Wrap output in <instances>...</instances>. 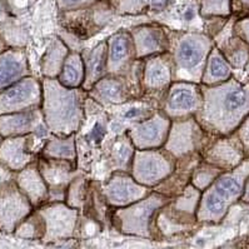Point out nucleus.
<instances>
[{"instance_id": "f257e3e1", "label": "nucleus", "mask_w": 249, "mask_h": 249, "mask_svg": "<svg viewBox=\"0 0 249 249\" xmlns=\"http://www.w3.org/2000/svg\"><path fill=\"white\" fill-rule=\"evenodd\" d=\"M203 106L196 114V122L212 137H227L238 129L249 115V80L231 79L222 84H200Z\"/></svg>"}, {"instance_id": "f03ea898", "label": "nucleus", "mask_w": 249, "mask_h": 249, "mask_svg": "<svg viewBox=\"0 0 249 249\" xmlns=\"http://www.w3.org/2000/svg\"><path fill=\"white\" fill-rule=\"evenodd\" d=\"M41 87L43 102L40 109L49 133L56 137L76 134L84 122L88 93L82 88H65L58 80L50 78H45Z\"/></svg>"}, {"instance_id": "7ed1b4c3", "label": "nucleus", "mask_w": 249, "mask_h": 249, "mask_svg": "<svg viewBox=\"0 0 249 249\" xmlns=\"http://www.w3.org/2000/svg\"><path fill=\"white\" fill-rule=\"evenodd\" d=\"M249 177V158L237 168L223 172L204 192H202L196 217L198 223H220L234 203L239 202Z\"/></svg>"}, {"instance_id": "20e7f679", "label": "nucleus", "mask_w": 249, "mask_h": 249, "mask_svg": "<svg viewBox=\"0 0 249 249\" xmlns=\"http://www.w3.org/2000/svg\"><path fill=\"white\" fill-rule=\"evenodd\" d=\"M169 36L174 82L200 84L205 63L214 47L213 39L203 32L169 30Z\"/></svg>"}, {"instance_id": "39448f33", "label": "nucleus", "mask_w": 249, "mask_h": 249, "mask_svg": "<svg viewBox=\"0 0 249 249\" xmlns=\"http://www.w3.org/2000/svg\"><path fill=\"white\" fill-rule=\"evenodd\" d=\"M170 200V198L153 191L139 202L124 208H117L111 217L113 223L120 231L126 234L150 238L157 213Z\"/></svg>"}, {"instance_id": "423d86ee", "label": "nucleus", "mask_w": 249, "mask_h": 249, "mask_svg": "<svg viewBox=\"0 0 249 249\" xmlns=\"http://www.w3.org/2000/svg\"><path fill=\"white\" fill-rule=\"evenodd\" d=\"M177 159L164 148L159 149H135L130 174L137 183L149 189L156 188L176 169Z\"/></svg>"}, {"instance_id": "0eeeda50", "label": "nucleus", "mask_w": 249, "mask_h": 249, "mask_svg": "<svg viewBox=\"0 0 249 249\" xmlns=\"http://www.w3.org/2000/svg\"><path fill=\"white\" fill-rule=\"evenodd\" d=\"M212 138L213 137L199 125L196 117L172 120L169 134L163 148L173 158L179 159L194 153L202 154Z\"/></svg>"}, {"instance_id": "6e6552de", "label": "nucleus", "mask_w": 249, "mask_h": 249, "mask_svg": "<svg viewBox=\"0 0 249 249\" xmlns=\"http://www.w3.org/2000/svg\"><path fill=\"white\" fill-rule=\"evenodd\" d=\"M62 27L79 39H89L98 34L115 14L107 0H99L94 5L73 12L59 13Z\"/></svg>"}, {"instance_id": "1a4fd4ad", "label": "nucleus", "mask_w": 249, "mask_h": 249, "mask_svg": "<svg viewBox=\"0 0 249 249\" xmlns=\"http://www.w3.org/2000/svg\"><path fill=\"white\" fill-rule=\"evenodd\" d=\"M173 82V62L169 52L143 59L142 93L148 102H157L160 107L161 100Z\"/></svg>"}, {"instance_id": "9d476101", "label": "nucleus", "mask_w": 249, "mask_h": 249, "mask_svg": "<svg viewBox=\"0 0 249 249\" xmlns=\"http://www.w3.org/2000/svg\"><path fill=\"white\" fill-rule=\"evenodd\" d=\"M203 106L200 84L189 82H173L161 100L159 110L170 120L196 117Z\"/></svg>"}, {"instance_id": "9b49d317", "label": "nucleus", "mask_w": 249, "mask_h": 249, "mask_svg": "<svg viewBox=\"0 0 249 249\" xmlns=\"http://www.w3.org/2000/svg\"><path fill=\"white\" fill-rule=\"evenodd\" d=\"M41 82L29 75L0 91V115L23 113L41 108Z\"/></svg>"}, {"instance_id": "f8f14e48", "label": "nucleus", "mask_w": 249, "mask_h": 249, "mask_svg": "<svg viewBox=\"0 0 249 249\" xmlns=\"http://www.w3.org/2000/svg\"><path fill=\"white\" fill-rule=\"evenodd\" d=\"M45 224L43 240L53 243L58 240L71 239L78 229V209L65 203H48L38 209Z\"/></svg>"}, {"instance_id": "ddd939ff", "label": "nucleus", "mask_w": 249, "mask_h": 249, "mask_svg": "<svg viewBox=\"0 0 249 249\" xmlns=\"http://www.w3.org/2000/svg\"><path fill=\"white\" fill-rule=\"evenodd\" d=\"M36 209L14 182L0 189V231L12 234Z\"/></svg>"}, {"instance_id": "4468645a", "label": "nucleus", "mask_w": 249, "mask_h": 249, "mask_svg": "<svg viewBox=\"0 0 249 249\" xmlns=\"http://www.w3.org/2000/svg\"><path fill=\"white\" fill-rule=\"evenodd\" d=\"M172 120L161 110H157L148 119L133 124L126 135L135 149H159L164 147Z\"/></svg>"}, {"instance_id": "2eb2a0df", "label": "nucleus", "mask_w": 249, "mask_h": 249, "mask_svg": "<svg viewBox=\"0 0 249 249\" xmlns=\"http://www.w3.org/2000/svg\"><path fill=\"white\" fill-rule=\"evenodd\" d=\"M150 193V189L134 180L128 172H113L103 185V196L107 204L124 208L137 203Z\"/></svg>"}, {"instance_id": "dca6fc26", "label": "nucleus", "mask_w": 249, "mask_h": 249, "mask_svg": "<svg viewBox=\"0 0 249 249\" xmlns=\"http://www.w3.org/2000/svg\"><path fill=\"white\" fill-rule=\"evenodd\" d=\"M200 156L203 161L223 172L234 169L247 159L243 147L234 133L227 137H213Z\"/></svg>"}, {"instance_id": "f3484780", "label": "nucleus", "mask_w": 249, "mask_h": 249, "mask_svg": "<svg viewBox=\"0 0 249 249\" xmlns=\"http://www.w3.org/2000/svg\"><path fill=\"white\" fill-rule=\"evenodd\" d=\"M129 33L134 41L137 60L169 52V30L160 24H141L132 28Z\"/></svg>"}, {"instance_id": "a211bd4d", "label": "nucleus", "mask_w": 249, "mask_h": 249, "mask_svg": "<svg viewBox=\"0 0 249 249\" xmlns=\"http://www.w3.org/2000/svg\"><path fill=\"white\" fill-rule=\"evenodd\" d=\"M49 133L44 123L41 109L0 115V137H24L36 135V138H45Z\"/></svg>"}, {"instance_id": "6ab92c4d", "label": "nucleus", "mask_w": 249, "mask_h": 249, "mask_svg": "<svg viewBox=\"0 0 249 249\" xmlns=\"http://www.w3.org/2000/svg\"><path fill=\"white\" fill-rule=\"evenodd\" d=\"M88 98L102 107L123 106L135 99L132 85L126 76L106 75L89 89Z\"/></svg>"}, {"instance_id": "aec40b11", "label": "nucleus", "mask_w": 249, "mask_h": 249, "mask_svg": "<svg viewBox=\"0 0 249 249\" xmlns=\"http://www.w3.org/2000/svg\"><path fill=\"white\" fill-rule=\"evenodd\" d=\"M108 74L126 76L137 60L134 41L129 30H119L107 39Z\"/></svg>"}, {"instance_id": "412c9836", "label": "nucleus", "mask_w": 249, "mask_h": 249, "mask_svg": "<svg viewBox=\"0 0 249 249\" xmlns=\"http://www.w3.org/2000/svg\"><path fill=\"white\" fill-rule=\"evenodd\" d=\"M36 138V135L3 138L0 142V163L14 173H18L36 161L38 156L33 148V141Z\"/></svg>"}, {"instance_id": "4be33fe9", "label": "nucleus", "mask_w": 249, "mask_h": 249, "mask_svg": "<svg viewBox=\"0 0 249 249\" xmlns=\"http://www.w3.org/2000/svg\"><path fill=\"white\" fill-rule=\"evenodd\" d=\"M235 18L229 17L227 24L223 29L213 38L214 47L219 50L226 58L233 71H244L249 62V45L238 36H235L234 29Z\"/></svg>"}, {"instance_id": "5701e85b", "label": "nucleus", "mask_w": 249, "mask_h": 249, "mask_svg": "<svg viewBox=\"0 0 249 249\" xmlns=\"http://www.w3.org/2000/svg\"><path fill=\"white\" fill-rule=\"evenodd\" d=\"M15 184L34 209H39L49 202V188L39 172L36 161L15 173Z\"/></svg>"}, {"instance_id": "b1692460", "label": "nucleus", "mask_w": 249, "mask_h": 249, "mask_svg": "<svg viewBox=\"0 0 249 249\" xmlns=\"http://www.w3.org/2000/svg\"><path fill=\"white\" fill-rule=\"evenodd\" d=\"M29 75L30 68L25 50L8 48L0 53V91Z\"/></svg>"}, {"instance_id": "393cba45", "label": "nucleus", "mask_w": 249, "mask_h": 249, "mask_svg": "<svg viewBox=\"0 0 249 249\" xmlns=\"http://www.w3.org/2000/svg\"><path fill=\"white\" fill-rule=\"evenodd\" d=\"M85 68V79L82 89L88 91L97 82L108 75V49L107 41H99L88 53H82Z\"/></svg>"}, {"instance_id": "a878e982", "label": "nucleus", "mask_w": 249, "mask_h": 249, "mask_svg": "<svg viewBox=\"0 0 249 249\" xmlns=\"http://www.w3.org/2000/svg\"><path fill=\"white\" fill-rule=\"evenodd\" d=\"M231 76H233V68L229 65L219 50L213 47L205 63L200 84L205 87H213L227 82Z\"/></svg>"}, {"instance_id": "bb28decb", "label": "nucleus", "mask_w": 249, "mask_h": 249, "mask_svg": "<svg viewBox=\"0 0 249 249\" xmlns=\"http://www.w3.org/2000/svg\"><path fill=\"white\" fill-rule=\"evenodd\" d=\"M69 53L71 50L65 44V41H63L60 38L53 39L41 58L40 68L43 75L50 79H56L62 71L65 58Z\"/></svg>"}, {"instance_id": "cd10ccee", "label": "nucleus", "mask_w": 249, "mask_h": 249, "mask_svg": "<svg viewBox=\"0 0 249 249\" xmlns=\"http://www.w3.org/2000/svg\"><path fill=\"white\" fill-rule=\"evenodd\" d=\"M85 68L80 52H71L65 58L58 80L63 87L69 89H79L84 84Z\"/></svg>"}, {"instance_id": "c85d7f7f", "label": "nucleus", "mask_w": 249, "mask_h": 249, "mask_svg": "<svg viewBox=\"0 0 249 249\" xmlns=\"http://www.w3.org/2000/svg\"><path fill=\"white\" fill-rule=\"evenodd\" d=\"M76 134L53 137L45 142L40 156L47 159H58L76 163Z\"/></svg>"}, {"instance_id": "c756f323", "label": "nucleus", "mask_w": 249, "mask_h": 249, "mask_svg": "<svg viewBox=\"0 0 249 249\" xmlns=\"http://www.w3.org/2000/svg\"><path fill=\"white\" fill-rule=\"evenodd\" d=\"M135 148L126 134L119 135L110 150V160L117 172H128L132 167Z\"/></svg>"}, {"instance_id": "7c9ffc66", "label": "nucleus", "mask_w": 249, "mask_h": 249, "mask_svg": "<svg viewBox=\"0 0 249 249\" xmlns=\"http://www.w3.org/2000/svg\"><path fill=\"white\" fill-rule=\"evenodd\" d=\"M14 234L24 239H43L45 235V224L39 212H33L17 228Z\"/></svg>"}, {"instance_id": "2f4dec72", "label": "nucleus", "mask_w": 249, "mask_h": 249, "mask_svg": "<svg viewBox=\"0 0 249 249\" xmlns=\"http://www.w3.org/2000/svg\"><path fill=\"white\" fill-rule=\"evenodd\" d=\"M222 173L223 170H220L219 168L208 164L202 159V161L193 170V174L191 177V184L198 191L204 192Z\"/></svg>"}, {"instance_id": "473e14b6", "label": "nucleus", "mask_w": 249, "mask_h": 249, "mask_svg": "<svg viewBox=\"0 0 249 249\" xmlns=\"http://www.w3.org/2000/svg\"><path fill=\"white\" fill-rule=\"evenodd\" d=\"M179 23L184 25V32H199L196 30V20H203L199 12V0H184L178 6Z\"/></svg>"}, {"instance_id": "72a5a7b5", "label": "nucleus", "mask_w": 249, "mask_h": 249, "mask_svg": "<svg viewBox=\"0 0 249 249\" xmlns=\"http://www.w3.org/2000/svg\"><path fill=\"white\" fill-rule=\"evenodd\" d=\"M88 199V188L85 179L82 176H76L68 185L65 204L71 208L78 209L87 203Z\"/></svg>"}, {"instance_id": "f704fd0d", "label": "nucleus", "mask_w": 249, "mask_h": 249, "mask_svg": "<svg viewBox=\"0 0 249 249\" xmlns=\"http://www.w3.org/2000/svg\"><path fill=\"white\" fill-rule=\"evenodd\" d=\"M233 0H199V12L202 18H229L231 15Z\"/></svg>"}, {"instance_id": "c9c22d12", "label": "nucleus", "mask_w": 249, "mask_h": 249, "mask_svg": "<svg viewBox=\"0 0 249 249\" xmlns=\"http://www.w3.org/2000/svg\"><path fill=\"white\" fill-rule=\"evenodd\" d=\"M110 4L115 14L139 15L148 12L147 0H113Z\"/></svg>"}, {"instance_id": "e433bc0d", "label": "nucleus", "mask_w": 249, "mask_h": 249, "mask_svg": "<svg viewBox=\"0 0 249 249\" xmlns=\"http://www.w3.org/2000/svg\"><path fill=\"white\" fill-rule=\"evenodd\" d=\"M38 0H4L12 17H21L27 14Z\"/></svg>"}, {"instance_id": "4c0bfd02", "label": "nucleus", "mask_w": 249, "mask_h": 249, "mask_svg": "<svg viewBox=\"0 0 249 249\" xmlns=\"http://www.w3.org/2000/svg\"><path fill=\"white\" fill-rule=\"evenodd\" d=\"M99 0H56L59 13L73 12V10L84 9L88 6L94 5Z\"/></svg>"}, {"instance_id": "58836bf2", "label": "nucleus", "mask_w": 249, "mask_h": 249, "mask_svg": "<svg viewBox=\"0 0 249 249\" xmlns=\"http://www.w3.org/2000/svg\"><path fill=\"white\" fill-rule=\"evenodd\" d=\"M107 134V124L103 120H98L93 125L89 133L85 135V142L91 144H99L106 138Z\"/></svg>"}, {"instance_id": "ea45409f", "label": "nucleus", "mask_w": 249, "mask_h": 249, "mask_svg": "<svg viewBox=\"0 0 249 249\" xmlns=\"http://www.w3.org/2000/svg\"><path fill=\"white\" fill-rule=\"evenodd\" d=\"M234 134L239 139L240 144H242V147L244 149V153H246V157L249 158V115L238 126V129L235 130Z\"/></svg>"}, {"instance_id": "a19ab883", "label": "nucleus", "mask_w": 249, "mask_h": 249, "mask_svg": "<svg viewBox=\"0 0 249 249\" xmlns=\"http://www.w3.org/2000/svg\"><path fill=\"white\" fill-rule=\"evenodd\" d=\"M233 29H234L235 36H239L249 45V14L240 17V18H235Z\"/></svg>"}, {"instance_id": "79ce46f5", "label": "nucleus", "mask_w": 249, "mask_h": 249, "mask_svg": "<svg viewBox=\"0 0 249 249\" xmlns=\"http://www.w3.org/2000/svg\"><path fill=\"white\" fill-rule=\"evenodd\" d=\"M148 10L154 14H161L170 9L176 0H147Z\"/></svg>"}, {"instance_id": "37998d69", "label": "nucleus", "mask_w": 249, "mask_h": 249, "mask_svg": "<svg viewBox=\"0 0 249 249\" xmlns=\"http://www.w3.org/2000/svg\"><path fill=\"white\" fill-rule=\"evenodd\" d=\"M78 248H79L78 240L71 238V239L58 240V242H53V243H48L47 248L45 249H78Z\"/></svg>"}, {"instance_id": "c03bdc74", "label": "nucleus", "mask_w": 249, "mask_h": 249, "mask_svg": "<svg viewBox=\"0 0 249 249\" xmlns=\"http://www.w3.org/2000/svg\"><path fill=\"white\" fill-rule=\"evenodd\" d=\"M14 180H15L14 172H12V170L8 169L5 165H3L1 163H0V189H1L4 185L8 184V183L14 182Z\"/></svg>"}, {"instance_id": "a18cd8bd", "label": "nucleus", "mask_w": 249, "mask_h": 249, "mask_svg": "<svg viewBox=\"0 0 249 249\" xmlns=\"http://www.w3.org/2000/svg\"><path fill=\"white\" fill-rule=\"evenodd\" d=\"M231 12H249V0H233Z\"/></svg>"}, {"instance_id": "49530a36", "label": "nucleus", "mask_w": 249, "mask_h": 249, "mask_svg": "<svg viewBox=\"0 0 249 249\" xmlns=\"http://www.w3.org/2000/svg\"><path fill=\"white\" fill-rule=\"evenodd\" d=\"M13 17L10 15L9 10L6 8L5 3H4V0H0V24L3 25L5 21H8L9 19H12Z\"/></svg>"}, {"instance_id": "de8ad7c7", "label": "nucleus", "mask_w": 249, "mask_h": 249, "mask_svg": "<svg viewBox=\"0 0 249 249\" xmlns=\"http://www.w3.org/2000/svg\"><path fill=\"white\" fill-rule=\"evenodd\" d=\"M220 249H249V243L243 242V240H240V242H233V243L227 244V246H224Z\"/></svg>"}, {"instance_id": "09e8293b", "label": "nucleus", "mask_w": 249, "mask_h": 249, "mask_svg": "<svg viewBox=\"0 0 249 249\" xmlns=\"http://www.w3.org/2000/svg\"><path fill=\"white\" fill-rule=\"evenodd\" d=\"M240 200L247 204H249V177L247 178L246 180V184H244V189H243V194H242V198Z\"/></svg>"}, {"instance_id": "8fccbe9b", "label": "nucleus", "mask_w": 249, "mask_h": 249, "mask_svg": "<svg viewBox=\"0 0 249 249\" xmlns=\"http://www.w3.org/2000/svg\"><path fill=\"white\" fill-rule=\"evenodd\" d=\"M8 45H6V43H5V40H4L3 39V36H0V53H3V52H5L6 49H8Z\"/></svg>"}, {"instance_id": "3c124183", "label": "nucleus", "mask_w": 249, "mask_h": 249, "mask_svg": "<svg viewBox=\"0 0 249 249\" xmlns=\"http://www.w3.org/2000/svg\"><path fill=\"white\" fill-rule=\"evenodd\" d=\"M244 71H246V74L248 75V78H249V62H248V64L246 65V68H244Z\"/></svg>"}, {"instance_id": "603ef678", "label": "nucleus", "mask_w": 249, "mask_h": 249, "mask_svg": "<svg viewBox=\"0 0 249 249\" xmlns=\"http://www.w3.org/2000/svg\"><path fill=\"white\" fill-rule=\"evenodd\" d=\"M78 249H87V248H85V247H79V248H78Z\"/></svg>"}]
</instances>
